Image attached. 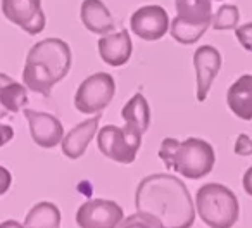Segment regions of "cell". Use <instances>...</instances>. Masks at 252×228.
Here are the masks:
<instances>
[{
    "mask_svg": "<svg viewBox=\"0 0 252 228\" xmlns=\"http://www.w3.org/2000/svg\"><path fill=\"white\" fill-rule=\"evenodd\" d=\"M135 207L158 218L164 228H192L195 206L187 185L168 173L149 175L138 183Z\"/></svg>",
    "mask_w": 252,
    "mask_h": 228,
    "instance_id": "1",
    "label": "cell"
},
{
    "mask_svg": "<svg viewBox=\"0 0 252 228\" xmlns=\"http://www.w3.org/2000/svg\"><path fill=\"white\" fill-rule=\"evenodd\" d=\"M73 64L71 47L61 38L36 42L26 56L23 81L35 94L49 97L52 88L67 76Z\"/></svg>",
    "mask_w": 252,
    "mask_h": 228,
    "instance_id": "2",
    "label": "cell"
},
{
    "mask_svg": "<svg viewBox=\"0 0 252 228\" xmlns=\"http://www.w3.org/2000/svg\"><path fill=\"white\" fill-rule=\"evenodd\" d=\"M159 158L164 163L166 169L180 173L189 180L207 176L216 163L213 145L197 137H190L183 142L173 137L164 138L159 147Z\"/></svg>",
    "mask_w": 252,
    "mask_h": 228,
    "instance_id": "3",
    "label": "cell"
},
{
    "mask_svg": "<svg viewBox=\"0 0 252 228\" xmlns=\"http://www.w3.org/2000/svg\"><path fill=\"white\" fill-rule=\"evenodd\" d=\"M200 220L209 228H231L240 216V204L233 192L221 183H206L195 194Z\"/></svg>",
    "mask_w": 252,
    "mask_h": 228,
    "instance_id": "4",
    "label": "cell"
},
{
    "mask_svg": "<svg viewBox=\"0 0 252 228\" xmlns=\"http://www.w3.org/2000/svg\"><path fill=\"white\" fill-rule=\"evenodd\" d=\"M176 18L169 25L171 36L182 45H192L202 38L213 23L211 0H175Z\"/></svg>",
    "mask_w": 252,
    "mask_h": 228,
    "instance_id": "5",
    "label": "cell"
},
{
    "mask_svg": "<svg viewBox=\"0 0 252 228\" xmlns=\"http://www.w3.org/2000/svg\"><path fill=\"white\" fill-rule=\"evenodd\" d=\"M142 145V135L130 130L128 127L105 125L98 130L97 147L111 161L119 164H131L137 159Z\"/></svg>",
    "mask_w": 252,
    "mask_h": 228,
    "instance_id": "6",
    "label": "cell"
},
{
    "mask_svg": "<svg viewBox=\"0 0 252 228\" xmlns=\"http://www.w3.org/2000/svg\"><path fill=\"white\" fill-rule=\"evenodd\" d=\"M116 81L109 73H95L85 78L74 95V107L81 114H100L112 102Z\"/></svg>",
    "mask_w": 252,
    "mask_h": 228,
    "instance_id": "7",
    "label": "cell"
},
{
    "mask_svg": "<svg viewBox=\"0 0 252 228\" xmlns=\"http://www.w3.org/2000/svg\"><path fill=\"white\" fill-rule=\"evenodd\" d=\"M2 14L12 25L19 26L25 33L35 36L45 28V12L42 0H2Z\"/></svg>",
    "mask_w": 252,
    "mask_h": 228,
    "instance_id": "8",
    "label": "cell"
},
{
    "mask_svg": "<svg viewBox=\"0 0 252 228\" xmlns=\"http://www.w3.org/2000/svg\"><path fill=\"white\" fill-rule=\"evenodd\" d=\"M125 211L114 200L90 199L78 207L76 225L80 228H118Z\"/></svg>",
    "mask_w": 252,
    "mask_h": 228,
    "instance_id": "9",
    "label": "cell"
},
{
    "mask_svg": "<svg viewBox=\"0 0 252 228\" xmlns=\"http://www.w3.org/2000/svg\"><path fill=\"white\" fill-rule=\"evenodd\" d=\"M168 12L161 5H144L137 9L130 18V28L138 38L145 42H158L169 32Z\"/></svg>",
    "mask_w": 252,
    "mask_h": 228,
    "instance_id": "10",
    "label": "cell"
},
{
    "mask_svg": "<svg viewBox=\"0 0 252 228\" xmlns=\"http://www.w3.org/2000/svg\"><path fill=\"white\" fill-rule=\"evenodd\" d=\"M28 121L30 135L33 142L42 149H52L64 138V127L61 120L50 112H40L35 109H23Z\"/></svg>",
    "mask_w": 252,
    "mask_h": 228,
    "instance_id": "11",
    "label": "cell"
},
{
    "mask_svg": "<svg viewBox=\"0 0 252 228\" xmlns=\"http://www.w3.org/2000/svg\"><path fill=\"white\" fill-rule=\"evenodd\" d=\"M223 59L216 47L213 45H202L193 54V67H195V95L197 100L204 102L207 98L213 87L214 78L218 76Z\"/></svg>",
    "mask_w": 252,
    "mask_h": 228,
    "instance_id": "12",
    "label": "cell"
},
{
    "mask_svg": "<svg viewBox=\"0 0 252 228\" xmlns=\"http://www.w3.org/2000/svg\"><path fill=\"white\" fill-rule=\"evenodd\" d=\"M97 47L100 59L112 67L125 66L130 61L131 52H133V43H131L130 33L126 30L104 35L98 40Z\"/></svg>",
    "mask_w": 252,
    "mask_h": 228,
    "instance_id": "13",
    "label": "cell"
},
{
    "mask_svg": "<svg viewBox=\"0 0 252 228\" xmlns=\"http://www.w3.org/2000/svg\"><path fill=\"white\" fill-rule=\"evenodd\" d=\"M98 121H100V114L83 121V123L76 125L73 130H69L64 135L61 145H63V154L66 156V158L80 159L81 156L87 152L88 144H90L92 138L97 135Z\"/></svg>",
    "mask_w": 252,
    "mask_h": 228,
    "instance_id": "14",
    "label": "cell"
},
{
    "mask_svg": "<svg viewBox=\"0 0 252 228\" xmlns=\"http://www.w3.org/2000/svg\"><path fill=\"white\" fill-rule=\"evenodd\" d=\"M80 19L88 32L95 35H107L114 32V19L102 0H83L80 7Z\"/></svg>",
    "mask_w": 252,
    "mask_h": 228,
    "instance_id": "15",
    "label": "cell"
},
{
    "mask_svg": "<svg viewBox=\"0 0 252 228\" xmlns=\"http://www.w3.org/2000/svg\"><path fill=\"white\" fill-rule=\"evenodd\" d=\"M226 104L237 118L252 121V74H242L230 85L226 92Z\"/></svg>",
    "mask_w": 252,
    "mask_h": 228,
    "instance_id": "16",
    "label": "cell"
},
{
    "mask_svg": "<svg viewBox=\"0 0 252 228\" xmlns=\"http://www.w3.org/2000/svg\"><path fill=\"white\" fill-rule=\"evenodd\" d=\"M26 102H28V92L25 85L0 73V121L9 114H16L25 109Z\"/></svg>",
    "mask_w": 252,
    "mask_h": 228,
    "instance_id": "17",
    "label": "cell"
},
{
    "mask_svg": "<svg viewBox=\"0 0 252 228\" xmlns=\"http://www.w3.org/2000/svg\"><path fill=\"white\" fill-rule=\"evenodd\" d=\"M121 118L125 127L144 135L151 127V105L142 94H135L121 109Z\"/></svg>",
    "mask_w": 252,
    "mask_h": 228,
    "instance_id": "18",
    "label": "cell"
},
{
    "mask_svg": "<svg viewBox=\"0 0 252 228\" xmlns=\"http://www.w3.org/2000/svg\"><path fill=\"white\" fill-rule=\"evenodd\" d=\"M25 228H59L61 209L54 202H38L28 211L25 218Z\"/></svg>",
    "mask_w": 252,
    "mask_h": 228,
    "instance_id": "19",
    "label": "cell"
},
{
    "mask_svg": "<svg viewBox=\"0 0 252 228\" xmlns=\"http://www.w3.org/2000/svg\"><path fill=\"white\" fill-rule=\"evenodd\" d=\"M240 23V11L237 5L224 4L216 11V14L213 16V30L216 32H228V30H235Z\"/></svg>",
    "mask_w": 252,
    "mask_h": 228,
    "instance_id": "20",
    "label": "cell"
},
{
    "mask_svg": "<svg viewBox=\"0 0 252 228\" xmlns=\"http://www.w3.org/2000/svg\"><path fill=\"white\" fill-rule=\"evenodd\" d=\"M118 228H164L162 223L154 218L149 213H142V211H137L131 216L123 218V221L118 225Z\"/></svg>",
    "mask_w": 252,
    "mask_h": 228,
    "instance_id": "21",
    "label": "cell"
},
{
    "mask_svg": "<svg viewBox=\"0 0 252 228\" xmlns=\"http://www.w3.org/2000/svg\"><path fill=\"white\" fill-rule=\"evenodd\" d=\"M235 36L247 52H252V21L235 28Z\"/></svg>",
    "mask_w": 252,
    "mask_h": 228,
    "instance_id": "22",
    "label": "cell"
},
{
    "mask_svg": "<svg viewBox=\"0 0 252 228\" xmlns=\"http://www.w3.org/2000/svg\"><path fill=\"white\" fill-rule=\"evenodd\" d=\"M235 154L242 156V158H247V156H252V138L245 133H240L237 137V142H235L233 147Z\"/></svg>",
    "mask_w": 252,
    "mask_h": 228,
    "instance_id": "23",
    "label": "cell"
},
{
    "mask_svg": "<svg viewBox=\"0 0 252 228\" xmlns=\"http://www.w3.org/2000/svg\"><path fill=\"white\" fill-rule=\"evenodd\" d=\"M11 183H12L11 171L7 168H4V166H0V195H4L11 189Z\"/></svg>",
    "mask_w": 252,
    "mask_h": 228,
    "instance_id": "24",
    "label": "cell"
},
{
    "mask_svg": "<svg viewBox=\"0 0 252 228\" xmlns=\"http://www.w3.org/2000/svg\"><path fill=\"white\" fill-rule=\"evenodd\" d=\"M14 138V130H12L11 125H4L0 121V147H4L5 144Z\"/></svg>",
    "mask_w": 252,
    "mask_h": 228,
    "instance_id": "25",
    "label": "cell"
},
{
    "mask_svg": "<svg viewBox=\"0 0 252 228\" xmlns=\"http://www.w3.org/2000/svg\"><path fill=\"white\" fill-rule=\"evenodd\" d=\"M242 185H244V190L247 195L252 197V166L245 171L244 180H242Z\"/></svg>",
    "mask_w": 252,
    "mask_h": 228,
    "instance_id": "26",
    "label": "cell"
},
{
    "mask_svg": "<svg viewBox=\"0 0 252 228\" xmlns=\"http://www.w3.org/2000/svg\"><path fill=\"white\" fill-rule=\"evenodd\" d=\"M0 228H25L21 223H18L16 220H5L0 223Z\"/></svg>",
    "mask_w": 252,
    "mask_h": 228,
    "instance_id": "27",
    "label": "cell"
},
{
    "mask_svg": "<svg viewBox=\"0 0 252 228\" xmlns=\"http://www.w3.org/2000/svg\"><path fill=\"white\" fill-rule=\"evenodd\" d=\"M218 2H223V0H218Z\"/></svg>",
    "mask_w": 252,
    "mask_h": 228,
    "instance_id": "28",
    "label": "cell"
}]
</instances>
